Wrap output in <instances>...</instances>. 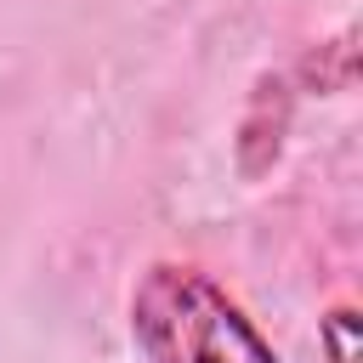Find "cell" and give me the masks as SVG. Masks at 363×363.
I'll list each match as a JSON object with an SVG mask.
<instances>
[{"mask_svg": "<svg viewBox=\"0 0 363 363\" xmlns=\"http://www.w3.org/2000/svg\"><path fill=\"white\" fill-rule=\"evenodd\" d=\"M318 340H323L329 363H357V312H352V306H335V312L318 323Z\"/></svg>", "mask_w": 363, "mask_h": 363, "instance_id": "2", "label": "cell"}, {"mask_svg": "<svg viewBox=\"0 0 363 363\" xmlns=\"http://www.w3.org/2000/svg\"><path fill=\"white\" fill-rule=\"evenodd\" d=\"M147 363H278L255 323L193 267H153L130 301Z\"/></svg>", "mask_w": 363, "mask_h": 363, "instance_id": "1", "label": "cell"}]
</instances>
